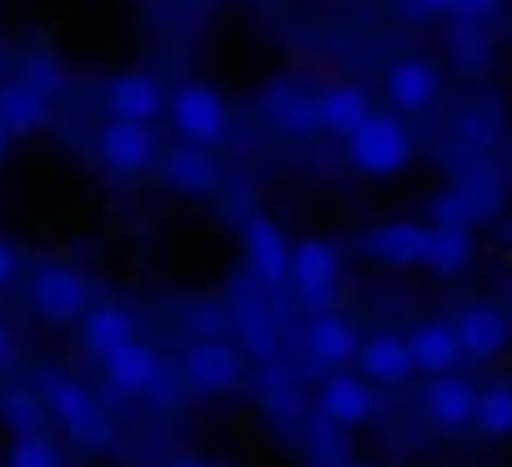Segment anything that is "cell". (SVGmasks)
<instances>
[{
  "instance_id": "obj_1",
  "label": "cell",
  "mask_w": 512,
  "mask_h": 467,
  "mask_svg": "<svg viewBox=\"0 0 512 467\" xmlns=\"http://www.w3.org/2000/svg\"><path fill=\"white\" fill-rule=\"evenodd\" d=\"M35 393H40L45 413H50L75 443H85V448H110V443H115V423H110V413H105V408L95 403V393H90L85 383H75L70 373L45 368Z\"/></svg>"
},
{
  "instance_id": "obj_2",
  "label": "cell",
  "mask_w": 512,
  "mask_h": 467,
  "mask_svg": "<svg viewBox=\"0 0 512 467\" xmlns=\"http://www.w3.org/2000/svg\"><path fill=\"white\" fill-rule=\"evenodd\" d=\"M343 145H348V164L358 174H368V179H393V174H403L413 164V135L388 110H373Z\"/></svg>"
},
{
  "instance_id": "obj_3",
  "label": "cell",
  "mask_w": 512,
  "mask_h": 467,
  "mask_svg": "<svg viewBox=\"0 0 512 467\" xmlns=\"http://www.w3.org/2000/svg\"><path fill=\"white\" fill-rule=\"evenodd\" d=\"M170 110V125L179 135V145H194V150H214L224 135H229V105L214 85H199V80H184L165 100Z\"/></svg>"
},
{
  "instance_id": "obj_4",
  "label": "cell",
  "mask_w": 512,
  "mask_h": 467,
  "mask_svg": "<svg viewBox=\"0 0 512 467\" xmlns=\"http://www.w3.org/2000/svg\"><path fill=\"white\" fill-rule=\"evenodd\" d=\"M339 274L343 254L329 239H304L289 254V289L309 313H329V304L339 299Z\"/></svg>"
},
{
  "instance_id": "obj_5",
  "label": "cell",
  "mask_w": 512,
  "mask_h": 467,
  "mask_svg": "<svg viewBox=\"0 0 512 467\" xmlns=\"http://www.w3.org/2000/svg\"><path fill=\"white\" fill-rule=\"evenodd\" d=\"M229 323L239 333V353L259 358L264 368L279 363V318L269 309V294L254 279L234 284V294H229Z\"/></svg>"
},
{
  "instance_id": "obj_6",
  "label": "cell",
  "mask_w": 512,
  "mask_h": 467,
  "mask_svg": "<svg viewBox=\"0 0 512 467\" xmlns=\"http://www.w3.org/2000/svg\"><path fill=\"white\" fill-rule=\"evenodd\" d=\"M30 309L50 323H80L90 309V279L70 264H40L30 274Z\"/></svg>"
},
{
  "instance_id": "obj_7",
  "label": "cell",
  "mask_w": 512,
  "mask_h": 467,
  "mask_svg": "<svg viewBox=\"0 0 512 467\" xmlns=\"http://www.w3.org/2000/svg\"><path fill=\"white\" fill-rule=\"evenodd\" d=\"M239 239H244L249 279H254L264 294L284 289V284H289V254H294V244L284 239V229H279L269 214H249L244 229H239Z\"/></svg>"
},
{
  "instance_id": "obj_8",
  "label": "cell",
  "mask_w": 512,
  "mask_h": 467,
  "mask_svg": "<svg viewBox=\"0 0 512 467\" xmlns=\"http://www.w3.org/2000/svg\"><path fill=\"white\" fill-rule=\"evenodd\" d=\"M100 368H105V388L120 393V398H140V393H165L170 388L165 358L150 343H140V338L115 348L110 358H100Z\"/></svg>"
},
{
  "instance_id": "obj_9",
  "label": "cell",
  "mask_w": 512,
  "mask_h": 467,
  "mask_svg": "<svg viewBox=\"0 0 512 467\" xmlns=\"http://www.w3.org/2000/svg\"><path fill=\"white\" fill-rule=\"evenodd\" d=\"M244 378V353L224 338H199L179 358V383L194 393H224Z\"/></svg>"
},
{
  "instance_id": "obj_10",
  "label": "cell",
  "mask_w": 512,
  "mask_h": 467,
  "mask_svg": "<svg viewBox=\"0 0 512 467\" xmlns=\"http://www.w3.org/2000/svg\"><path fill=\"white\" fill-rule=\"evenodd\" d=\"M105 110L125 125H155L165 115V80L150 70H125L105 85Z\"/></svg>"
},
{
  "instance_id": "obj_11",
  "label": "cell",
  "mask_w": 512,
  "mask_h": 467,
  "mask_svg": "<svg viewBox=\"0 0 512 467\" xmlns=\"http://www.w3.org/2000/svg\"><path fill=\"white\" fill-rule=\"evenodd\" d=\"M438 90H443L438 65H433V60H418V55H408V60L388 65V75H383V100H388V110H393V115L433 110V105H438Z\"/></svg>"
},
{
  "instance_id": "obj_12",
  "label": "cell",
  "mask_w": 512,
  "mask_h": 467,
  "mask_svg": "<svg viewBox=\"0 0 512 467\" xmlns=\"http://www.w3.org/2000/svg\"><path fill=\"white\" fill-rule=\"evenodd\" d=\"M353 249L373 264H388V269H413L423 264V249H428V224H413V219H398V224H373L353 239Z\"/></svg>"
},
{
  "instance_id": "obj_13",
  "label": "cell",
  "mask_w": 512,
  "mask_h": 467,
  "mask_svg": "<svg viewBox=\"0 0 512 467\" xmlns=\"http://www.w3.org/2000/svg\"><path fill=\"white\" fill-rule=\"evenodd\" d=\"M448 323H453V333H458V348H463L468 358H478V363L498 358L512 343V318L498 309V304H468V309L458 313V318H448Z\"/></svg>"
},
{
  "instance_id": "obj_14",
  "label": "cell",
  "mask_w": 512,
  "mask_h": 467,
  "mask_svg": "<svg viewBox=\"0 0 512 467\" xmlns=\"http://www.w3.org/2000/svg\"><path fill=\"white\" fill-rule=\"evenodd\" d=\"M423 413H428V423H433V428H443V433H463V428H473L478 388H473L463 373L428 378V388H423Z\"/></svg>"
},
{
  "instance_id": "obj_15",
  "label": "cell",
  "mask_w": 512,
  "mask_h": 467,
  "mask_svg": "<svg viewBox=\"0 0 512 467\" xmlns=\"http://www.w3.org/2000/svg\"><path fill=\"white\" fill-rule=\"evenodd\" d=\"M100 159L115 174H145L150 164H160V145L150 125H125V120H105L100 125Z\"/></svg>"
},
{
  "instance_id": "obj_16",
  "label": "cell",
  "mask_w": 512,
  "mask_h": 467,
  "mask_svg": "<svg viewBox=\"0 0 512 467\" xmlns=\"http://www.w3.org/2000/svg\"><path fill=\"white\" fill-rule=\"evenodd\" d=\"M314 408H319L324 423H334L339 433H348V428H358V423L373 418V388L358 373H329L324 388H319V398H314Z\"/></svg>"
},
{
  "instance_id": "obj_17",
  "label": "cell",
  "mask_w": 512,
  "mask_h": 467,
  "mask_svg": "<svg viewBox=\"0 0 512 467\" xmlns=\"http://www.w3.org/2000/svg\"><path fill=\"white\" fill-rule=\"evenodd\" d=\"M403 343H408L413 373L443 378V373H458V363H463V348H458V333H453V323H448V318H423Z\"/></svg>"
},
{
  "instance_id": "obj_18",
  "label": "cell",
  "mask_w": 512,
  "mask_h": 467,
  "mask_svg": "<svg viewBox=\"0 0 512 467\" xmlns=\"http://www.w3.org/2000/svg\"><path fill=\"white\" fill-rule=\"evenodd\" d=\"M353 363H358V378L363 383H378V388H398V383L413 378V358H408V343L398 333L363 338L358 353H353Z\"/></svg>"
},
{
  "instance_id": "obj_19",
  "label": "cell",
  "mask_w": 512,
  "mask_h": 467,
  "mask_svg": "<svg viewBox=\"0 0 512 467\" xmlns=\"http://www.w3.org/2000/svg\"><path fill=\"white\" fill-rule=\"evenodd\" d=\"M304 353H309L319 368L353 363V353H358V333H353V323L339 318V313H309V323H304Z\"/></svg>"
},
{
  "instance_id": "obj_20",
  "label": "cell",
  "mask_w": 512,
  "mask_h": 467,
  "mask_svg": "<svg viewBox=\"0 0 512 467\" xmlns=\"http://www.w3.org/2000/svg\"><path fill=\"white\" fill-rule=\"evenodd\" d=\"M160 179L170 184L174 194H209L219 189V159L209 150H194V145H174L170 155H160Z\"/></svg>"
},
{
  "instance_id": "obj_21",
  "label": "cell",
  "mask_w": 512,
  "mask_h": 467,
  "mask_svg": "<svg viewBox=\"0 0 512 467\" xmlns=\"http://www.w3.org/2000/svg\"><path fill=\"white\" fill-rule=\"evenodd\" d=\"M135 333H140L135 313L120 309V304H90L85 318H80V343H85L95 358H110L115 348L135 343Z\"/></svg>"
},
{
  "instance_id": "obj_22",
  "label": "cell",
  "mask_w": 512,
  "mask_h": 467,
  "mask_svg": "<svg viewBox=\"0 0 512 467\" xmlns=\"http://www.w3.org/2000/svg\"><path fill=\"white\" fill-rule=\"evenodd\" d=\"M314 115H319V130H324V135L348 140V135L373 115V105H368L363 85H329V90L314 95Z\"/></svg>"
},
{
  "instance_id": "obj_23",
  "label": "cell",
  "mask_w": 512,
  "mask_h": 467,
  "mask_svg": "<svg viewBox=\"0 0 512 467\" xmlns=\"http://www.w3.org/2000/svg\"><path fill=\"white\" fill-rule=\"evenodd\" d=\"M264 115L284 130V135H314L319 130V115H314V95L294 80H274L264 90Z\"/></svg>"
},
{
  "instance_id": "obj_24",
  "label": "cell",
  "mask_w": 512,
  "mask_h": 467,
  "mask_svg": "<svg viewBox=\"0 0 512 467\" xmlns=\"http://www.w3.org/2000/svg\"><path fill=\"white\" fill-rule=\"evenodd\" d=\"M448 189H458V199L473 209V224H478V219H493L498 204H503V179H498L493 164H463Z\"/></svg>"
},
{
  "instance_id": "obj_25",
  "label": "cell",
  "mask_w": 512,
  "mask_h": 467,
  "mask_svg": "<svg viewBox=\"0 0 512 467\" xmlns=\"http://www.w3.org/2000/svg\"><path fill=\"white\" fill-rule=\"evenodd\" d=\"M0 125L10 130V140L15 135H40L50 125V105L40 95H30L20 80H10V85H0Z\"/></svg>"
},
{
  "instance_id": "obj_26",
  "label": "cell",
  "mask_w": 512,
  "mask_h": 467,
  "mask_svg": "<svg viewBox=\"0 0 512 467\" xmlns=\"http://www.w3.org/2000/svg\"><path fill=\"white\" fill-rule=\"evenodd\" d=\"M478 244H473V229H428V249H423V264L443 279L463 274L473 264Z\"/></svg>"
},
{
  "instance_id": "obj_27",
  "label": "cell",
  "mask_w": 512,
  "mask_h": 467,
  "mask_svg": "<svg viewBox=\"0 0 512 467\" xmlns=\"http://www.w3.org/2000/svg\"><path fill=\"white\" fill-rule=\"evenodd\" d=\"M0 423H5L15 438L45 433V403H40V393H30V388H5V393H0Z\"/></svg>"
},
{
  "instance_id": "obj_28",
  "label": "cell",
  "mask_w": 512,
  "mask_h": 467,
  "mask_svg": "<svg viewBox=\"0 0 512 467\" xmlns=\"http://www.w3.org/2000/svg\"><path fill=\"white\" fill-rule=\"evenodd\" d=\"M473 428H478L483 438H512V383L478 388V413H473Z\"/></svg>"
},
{
  "instance_id": "obj_29",
  "label": "cell",
  "mask_w": 512,
  "mask_h": 467,
  "mask_svg": "<svg viewBox=\"0 0 512 467\" xmlns=\"http://www.w3.org/2000/svg\"><path fill=\"white\" fill-rule=\"evenodd\" d=\"M468 150H493L498 145V135H503V110L493 105V100H483V105H468L463 115H458V130H453Z\"/></svg>"
},
{
  "instance_id": "obj_30",
  "label": "cell",
  "mask_w": 512,
  "mask_h": 467,
  "mask_svg": "<svg viewBox=\"0 0 512 467\" xmlns=\"http://www.w3.org/2000/svg\"><path fill=\"white\" fill-rule=\"evenodd\" d=\"M448 55H453V65H458L463 75H478V70L488 65V55H493L488 30H483V25H463V20H453V30H448Z\"/></svg>"
},
{
  "instance_id": "obj_31",
  "label": "cell",
  "mask_w": 512,
  "mask_h": 467,
  "mask_svg": "<svg viewBox=\"0 0 512 467\" xmlns=\"http://www.w3.org/2000/svg\"><path fill=\"white\" fill-rule=\"evenodd\" d=\"M15 80H20L30 95H40L45 105L65 90V70H60V60H55V55H40V50L20 60V75H15Z\"/></svg>"
},
{
  "instance_id": "obj_32",
  "label": "cell",
  "mask_w": 512,
  "mask_h": 467,
  "mask_svg": "<svg viewBox=\"0 0 512 467\" xmlns=\"http://www.w3.org/2000/svg\"><path fill=\"white\" fill-rule=\"evenodd\" d=\"M5 467H65V453H60L45 433H35V438H15V443H10Z\"/></svg>"
},
{
  "instance_id": "obj_33",
  "label": "cell",
  "mask_w": 512,
  "mask_h": 467,
  "mask_svg": "<svg viewBox=\"0 0 512 467\" xmlns=\"http://www.w3.org/2000/svg\"><path fill=\"white\" fill-rule=\"evenodd\" d=\"M428 229H473V209L458 199V189L433 194V204H428Z\"/></svg>"
},
{
  "instance_id": "obj_34",
  "label": "cell",
  "mask_w": 512,
  "mask_h": 467,
  "mask_svg": "<svg viewBox=\"0 0 512 467\" xmlns=\"http://www.w3.org/2000/svg\"><path fill=\"white\" fill-rule=\"evenodd\" d=\"M498 10H503V0H453L448 5V15L463 20V25H488Z\"/></svg>"
},
{
  "instance_id": "obj_35",
  "label": "cell",
  "mask_w": 512,
  "mask_h": 467,
  "mask_svg": "<svg viewBox=\"0 0 512 467\" xmlns=\"http://www.w3.org/2000/svg\"><path fill=\"white\" fill-rule=\"evenodd\" d=\"M309 438H314V448H319L324 458H339L343 453L339 428H334V423H324V418H314V423H309Z\"/></svg>"
},
{
  "instance_id": "obj_36",
  "label": "cell",
  "mask_w": 512,
  "mask_h": 467,
  "mask_svg": "<svg viewBox=\"0 0 512 467\" xmlns=\"http://www.w3.org/2000/svg\"><path fill=\"white\" fill-rule=\"evenodd\" d=\"M453 0H408V15L413 20H428V15H448Z\"/></svg>"
},
{
  "instance_id": "obj_37",
  "label": "cell",
  "mask_w": 512,
  "mask_h": 467,
  "mask_svg": "<svg viewBox=\"0 0 512 467\" xmlns=\"http://www.w3.org/2000/svg\"><path fill=\"white\" fill-rule=\"evenodd\" d=\"M15 269H20V259H15V249L0 239V289H10V284H15Z\"/></svg>"
},
{
  "instance_id": "obj_38",
  "label": "cell",
  "mask_w": 512,
  "mask_h": 467,
  "mask_svg": "<svg viewBox=\"0 0 512 467\" xmlns=\"http://www.w3.org/2000/svg\"><path fill=\"white\" fill-rule=\"evenodd\" d=\"M0 363H10V328L0 323Z\"/></svg>"
},
{
  "instance_id": "obj_39",
  "label": "cell",
  "mask_w": 512,
  "mask_h": 467,
  "mask_svg": "<svg viewBox=\"0 0 512 467\" xmlns=\"http://www.w3.org/2000/svg\"><path fill=\"white\" fill-rule=\"evenodd\" d=\"M170 467H209V463H204V458H174Z\"/></svg>"
},
{
  "instance_id": "obj_40",
  "label": "cell",
  "mask_w": 512,
  "mask_h": 467,
  "mask_svg": "<svg viewBox=\"0 0 512 467\" xmlns=\"http://www.w3.org/2000/svg\"><path fill=\"white\" fill-rule=\"evenodd\" d=\"M5 150H10V130L0 125V159H5Z\"/></svg>"
},
{
  "instance_id": "obj_41",
  "label": "cell",
  "mask_w": 512,
  "mask_h": 467,
  "mask_svg": "<svg viewBox=\"0 0 512 467\" xmlns=\"http://www.w3.org/2000/svg\"><path fill=\"white\" fill-rule=\"evenodd\" d=\"M343 467H368V463H343Z\"/></svg>"
},
{
  "instance_id": "obj_42",
  "label": "cell",
  "mask_w": 512,
  "mask_h": 467,
  "mask_svg": "<svg viewBox=\"0 0 512 467\" xmlns=\"http://www.w3.org/2000/svg\"><path fill=\"white\" fill-rule=\"evenodd\" d=\"M0 65H5V60H0Z\"/></svg>"
}]
</instances>
